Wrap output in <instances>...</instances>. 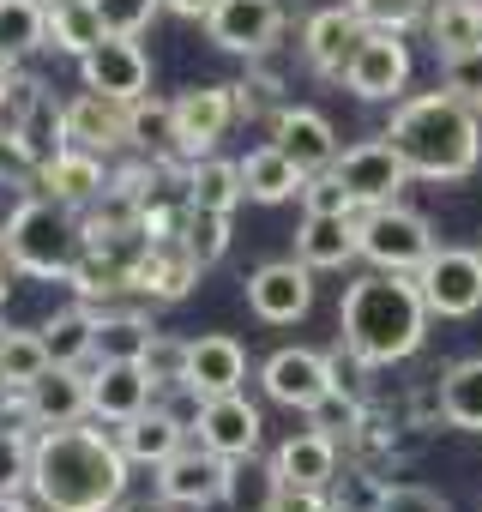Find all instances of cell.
<instances>
[{"mask_svg": "<svg viewBox=\"0 0 482 512\" xmlns=\"http://www.w3.org/2000/svg\"><path fill=\"white\" fill-rule=\"evenodd\" d=\"M187 380L217 398V392H241L248 380V350H241L229 332H205V338H187Z\"/></svg>", "mask_w": 482, "mask_h": 512, "instance_id": "d4e9b609", "label": "cell"}, {"mask_svg": "<svg viewBox=\"0 0 482 512\" xmlns=\"http://www.w3.org/2000/svg\"><path fill=\"white\" fill-rule=\"evenodd\" d=\"M362 37H368V25H362V13L350 7V0H344V7H320L302 25V55H308V67L320 79H344V67H350Z\"/></svg>", "mask_w": 482, "mask_h": 512, "instance_id": "2e32d148", "label": "cell"}, {"mask_svg": "<svg viewBox=\"0 0 482 512\" xmlns=\"http://www.w3.org/2000/svg\"><path fill=\"white\" fill-rule=\"evenodd\" d=\"M278 470L272 464H260L254 452L248 458H229V482H223V500L235 506V512H266L272 500H278Z\"/></svg>", "mask_w": 482, "mask_h": 512, "instance_id": "8d00e7d4", "label": "cell"}, {"mask_svg": "<svg viewBox=\"0 0 482 512\" xmlns=\"http://www.w3.org/2000/svg\"><path fill=\"white\" fill-rule=\"evenodd\" d=\"M145 374H151V386H157V392H163V386H175V380H187V338L157 332V338H151V350H145Z\"/></svg>", "mask_w": 482, "mask_h": 512, "instance_id": "f6af8a7d", "label": "cell"}, {"mask_svg": "<svg viewBox=\"0 0 482 512\" xmlns=\"http://www.w3.org/2000/svg\"><path fill=\"white\" fill-rule=\"evenodd\" d=\"M380 512H452V500H440V494L422 488V482H392Z\"/></svg>", "mask_w": 482, "mask_h": 512, "instance_id": "681fc988", "label": "cell"}, {"mask_svg": "<svg viewBox=\"0 0 482 512\" xmlns=\"http://www.w3.org/2000/svg\"><path fill=\"white\" fill-rule=\"evenodd\" d=\"M223 482H229V458L211 452L199 434L181 440V446L157 464V494H163L169 506H181V512H205V506H217V500H223Z\"/></svg>", "mask_w": 482, "mask_h": 512, "instance_id": "52a82bcc", "label": "cell"}, {"mask_svg": "<svg viewBox=\"0 0 482 512\" xmlns=\"http://www.w3.org/2000/svg\"><path fill=\"white\" fill-rule=\"evenodd\" d=\"M103 19H97V0H49V49L61 55H91L103 43Z\"/></svg>", "mask_w": 482, "mask_h": 512, "instance_id": "4dcf8cb0", "label": "cell"}, {"mask_svg": "<svg viewBox=\"0 0 482 512\" xmlns=\"http://www.w3.org/2000/svg\"><path fill=\"white\" fill-rule=\"evenodd\" d=\"M79 79H85V91L115 97V103L151 97V61H145L139 37H103L91 55H79Z\"/></svg>", "mask_w": 482, "mask_h": 512, "instance_id": "8fae6325", "label": "cell"}, {"mask_svg": "<svg viewBox=\"0 0 482 512\" xmlns=\"http://www.w3.org/2000/svg\"><path fill=\"white\" fill-rule=\"evenodd\" d=\"M248 308L266 326H296L314 308V266H302V260H266L248 278Z\"/></svg>", "mask_w": 482, "mask_h": 512, "instance_id": "9a60e30c", "label": "cell"}, {"mask_svg": "<svg viewBox=\"0 0 482 512\" xmlns=\"http://www.w3.org/2000/svg\"><path fill=\"white\" fill-rule=\"evenodd\" d=\"M416 290L434 320H470L482 308V253L476 247H434L416 272Z\"/></svg>", "mask_w": 482, "mask_h": 512, "instance_id": "8992f818", "label": "cell"}, {"mask_svg": "<svg viewBox=\"0 0 482 512\" xmlns=\"http://www.w3.org/2000/svg\"><path fill=\"white\" fill-rule=\"evenodd\" d=\"M31 416H37V428H73V422H85L91 416V374L55 362L43 380H31Z\"/></svg>", "mask_w": 482, "mask_h": 512, "instance_id": "cb8c5ba5", "label": "cell"}, {"mask_svg": "<svg viewBox=\"0 0 482 512\" xmlns=\"http://www.w3.org/2000/svg\"><path fill=\"white\" fill-rule=\"evenodd\" d=\"M157 13H163V0H97V19L109 37H145Z\"/></svg>", "mask_w": 482, "mask_h": 512, "instance_id": "60d3db41", "label": "cell"}, {"mask_svg": "<svg viewBox=\"0 0 482 512\" xmlns=\"http://www.w3.org/2000/svg\"><path fill=\"white\" fill-rule=\"evenodd\" d=\"M49 368H55V356H49L43 332H7L0 338V386H31Z\"/></svg>", "mask_w": 482, "mask_h": 512, "instance_id": "74e56055", "label": "cell"}, {"mask_svg": "<svg viewBox=\"0 0 482 512\" xmlns=\"http://www.w3.org/2000/svg\"><path fill=\"white\" fill-rule=\"evenodd\" d=\"M0 241H7L13 266H19L25 278H73L79 253H85V223L73 217V205H61V199H49V193H31V199L7 217Z\"/></svg>", "mask_w": 482, "mask_h": 512, "instance_id": "277c9868", "label": "cell"}, {"mask_svg": "<svg viewBox=\"0 0 482 512\" xmlns=\"http://www.w3.org/2000/svg\"><path fill=\"white\" fill-rule=\"evenodd\" d=\"M151 404H157V386H151L145 362H97V374H91V422L121 428Z\"/></svg>", "mask_w": 482, "mask_h": 512, "instance_id": "ac0fdd59", "label": "cell"}, {"mask_svg": "<svg viewBox=\"0 0 482 512\" xmlns=\"http://www.w3.org/2000/svg\"><path fill=\"white\" fill-rule=\"evenodd\" d=\"M13 139H19V151H25V163H31V169H37V163H49V157L67 145V103L43 97V103L13 127Z\"/></svg>", "mask_w": 482, "mask_h": 512, "instance_id": "d590c367", "label": "cell"}, {"mask_svg": "<svg viewBox=\"0 0 482 512\" xmlns=\"http://www.w3.org/2000/svg\"><path fill=\"white\" fill-rule=\"evenodd\" d=\"M0 512H31V506H25L19 494H0Z\"/></svg>", "mask_w": 482, "mask_h": 512, "instance_id": "6f0895ef", "label": "cell"}, {"mask_svg": "<svg viewBox=\"0 0 482 512\" xmlns=\"http://www.w3.org/2000/svg\"><path fill=\"white\" fill-rule=\"evenodd\" d=\"M302 169L266 139V145H254L248 157H241V193H248L254 205H284V199H302Z\"/></svg>", "mask_w": 482, "mask_h": 512, "instance_id": "484cf974", "label": "cell"}, {"mask_svg": "<svg viewBox=\"0 0 482 512\" xmlns=\"http://www.w3.org/2000/svg\"><path fill=\"white\" fill-rule=\"evenodd\" d=\"M19 79V55H7V49H0V97H7V85Z\"/></svg>", "mask_w": 482, "mask_h": 512, "instance_id": "9f6ffc18", "label": "cell"}, {"mask_svg": "<svg viewBox=\"0 0 482 512\" xmlns=\"http://www.w3.org/2000/svg\"><path fill=\"white\" fill-rule=\"evenodd\" d=\"M302 205H308V211H338V217H356V211H362V205H356V193L338 181V169L308 175V181H302Z\"/></svg>", "mask_w": 482, "mask_h": 512, "instance_id": "ee69618b", "label": "cell"}, {"mask_svg": "<svg viewBox=\"0 0 482 512\" xmlns=\"http://www.w3.org/2000/svg\"><path fill=\"white\" fill-rule=\"evenodd\" d=\"M266 512H326V494H320V488H290V482H284L278 500H272Z\"/></svg>", "mask_w": 482, "mask_h": 512, "instance_id": "f907efd6", "label": "cell"}, {"mask_svg": "<svg viewBox=\"0 0 482 512\" xmlns=\"http://www.w3.org/2000/svg\"><path fill=\"white\" fill-rule=\"evenodd\" d=\"M235 109L241 115H278L284 109V79L278 73H248L235 85Z\"/></svg>", "mask_w": 482, "mask_h": 512, "instance_id": "7dc6e473", "label": "cell"}, {"mask_svg": "<svg viewBox=\"0 0 482 512\" xmlns=\"http://www.w3.org/2000/svg\"><path fill=\"white\" fill-rule=\"evenodd\" d=\"M0 49L19 61L49 49V0H0Z\"/></svg>", "mask_w": 482, "mask_h": 512, "instance_id": "e575fe53", "label": "cell"}, {"mask_svg": "<svg viewBox=\"0 0 482 512\" xmlns=\"http://www.w3.org/2000/svg\"><path fill=\"white\" fill-rule=\"evenodd\" d=\"M133 458L115 428H37L31 440V494L43 512H115L127 500Z\"/></svg>", "mask_w": 482, "mask_h": 512, "instance_id": "6da1fadb", "label": "cell"}, {"mask_svg": "<svg viewBox=\"0 0 482 512\" xmlns=\"http://www.w3.org/2000/svg\"><path fill=\"white\" fill-rule=\"evenodd\" d=\"M386 476L380 470H368V464H356V470H344V476H332V488H326V500L338 506V512H380L386 506Z\"/></svg>", "mask_w": 482, "mask_h": 512, "instance_id": "f35d334b", "label": "cell"}, {"mask_svg": "<svg viewBox=\"0 0 482 512\" xmlns=\"http://www.w3.org/2000/svg\"><path fill=\"white\" fill-rule=\"evenodd\" d=\"M428 320L434 314L410 272H368L344 290V308H338V332L368 368H392L416 356L428 338Z\"/></svg>", "mask_w": 482, "mask_h": 512, "instance_id": "3957f363", "label": "cell"}, {"mask_svg": "<svg viewBox=\"0 0 482 512\" xmlns=\"http://www.w3.org/2000/svg\"><path fill=\"white\" fill-rule=\"evenodd\" d=\"M0 338H7V326H0Z\"/></svg>", "mask_w": 482, "mask_h": 512, "instance_id": "91938a15", "label": "cell"}, {"mask_svg": "<svg viewBox=\"0 0 482 512\" xmlns=\"http://www.w3.org/2000/svg\"><path fill=\"white\" fill-rule=\"evenodd\" d=\"M115 440H121V452H127L133 464H151V470H157V464L187 440V428H181L163 404H151V410H139L133 422H121V428H115Z\"/></svg>", "mask_w": 482, "mask_h": 512, "instance_id": "83f0119b", "label": "cell"}, {"mask_svg": "<svg viewBox=\"0 0 482 512\" xmlns=\"http://www.w3.org/2000/svg\"><path fill=\"white\" fill-rule=\"evenodd\" d=\"M440 422L458 434H482V356H464L440 374Z\"/></svg>", "mask_w": 482, "mask_h": 512, "instance_id": "f1b7e54d", "label": "cell"}, {"mask_svg": "<svg viewBox=\"0 0 482 512\" xmlns=\"http://www.w3.org/2000/svg\"><path fill=\"white\" fill-rule=\"evenodd\" d=\"M410 85V49H404V31H374L356 43L350 67H344V91L362 97V103H392L398 91Z\"/></svg>", "mask_w": 482, "mask_h": 512, "instance_id": "9c48e42d", "label": "cell"}, {"mask_svg": "<svg viewBox=\"0 0 482 512\" xmlns=\"http://www.w3.org/2000/svg\"><path fill=\"white\" fill-rule=\"evenodd\" d=\"M181 241L193 247V260H199V266H217L223 253H229V211H205V205H187Z\"/></svg>", "mask_w": 482, "mask_h": 512, "instance_id": "ab89813d", "label": "cell"}, {"mask_svg": "<svg viewBox=\"0 0 482 512\" xmlns=\"http://www.w3.org/2000/svg\"><path fill=\"white\" fill-rule=\"evenodd\" d=\"M272 145H278L302 175H320V169L338 163V133H332V121H326L320 109H302V103H284V109L272 115Z\"/></svg>", "mask_w": 482, "mask_h": 512, "instance_id": "e0dca14e", "label": "cell"}, {"mask_svg": "<svg viewBox=\"0 0 482 512\" xmlns=\"http://www.w3.org/2000/svg\"><path fill=\"white\" fill-rule=\"evenodd\" d=\"M13 272H19V266H13V253H7V241H0V302H7V290H13Z\"/></svg>", "mask_w": 482, "mask_h": 512, "instance_id": "db71d44e", "label": "cell"}, {"mask_svg": "<svg viewBox=\"0 0 482 512\" xmlns=\"http://www.w3.org/2000/svg\"><path fill=\"white\" fill-rule=\"evenodd\" d=\"M127 145H133L139 157H151V163H181V151H175V103L139 97V103H133Z\"/></svg>", "mask_w": 482, "mask_h": 512, "instance_id": "836d02e7", "label": "cell"}, {"mask_svg": "<svg viewBox=\"0 0 482 512\" xmlns=\"http://www.w3.org/2000/svg\"><path fill=\"white\" fill-rule=\"evenodd\" d=\"M31 175H37V193L61 199V205H73V211H85V205L109 187L103 157H97V151H85V145H61V151H55L49 163H37Z\"/></svg>", "mask_w": 482, "mask_h": 512, "instance_id": "ffe728a7", "label": "cell"}, {"mask_svg": "<svg viewBox=\"0 0 482 512\" xmlns=\"http://www.w3.org/2000/svg\"><path fill=\"white\" fill-rule=\"evenodd\" d=\"M392 151L404 157L410 181H464L482 163V121L470 103H458L452 91H422L404 97L392 109L386 127Z\"/></svg>", "mask_w": 482, "mask_h": 512, "instance_id": "7a4b0ae2", "label": "cell"}, {"mask_svg": "<svg viewBox=\"0 0 482 512\" xmlns=\"http://www.w3.org/2000/svg\"><path fill=\"white\" fill-rule=\"evenodd\" d=\"M199 272H205V266L193 260V247H187L181 235H169V241H145V247H139V260H133V278H127V296L169 308V302H187V296H193Z\"/></svg>", "mask_w": 482, "mask_h": 512, "instance_id": "30bf717a", "label": "cell"}, {"mask_svg": "<svg viewBox=\"0 0 482 512\" xmlns=\"http://www.w3.org/2000/svg\"><path fill=\"white\" fill-rule=\"evenodd\" d=\"M296 260L314 272H344L350 260H362V241H356V217L338 211H308L296 229Z\"/></svg>", "mask_w": 482, "mask_h": 512, "instance_id": "603a6c76", "label": "cell"}, {"mask_svg": "<svg viewBox=\"0 0 482 512\" xmlns=\"http://www.w3.org/2000/svg\"><path fill=\"white\" fill-rule=\"evenodd\" d=\"M350 7H356L362 25H374V31H410V25L428 19L434 0H350Z\"/></svg>", "mask_w": 482, "mask_h": 512, "instance_id": "b9f144b4", "label": "cell"}, {"mask_svg": "<svg viewBox=\"0 0 482 512\" xmlns=\"http://www.w3.org/2000/svg\"><path fill=\"white\" fill-rule=\"evenodd\" d=\"M187 199L193 205H205V211H235L241 199V163H229V157H193L187 163Z\"/></svg>", "mask_w": 482, "mask_h": 512, "instance_id": "d6a6232c", "label": "cell"}, {"mask_svg": "<svg viewBox=\"0 0 482 512\" xmlns=\"http://www.w3.org/2000/svg\"><path fill=\"white\" fill-rule=\"evenodd\" d=\"M260 386H266V398L272 404H290V410H314L326 392H338V380H332V356H320V350H272L266 356V368H260Z\"/></svg>", "mask_w": 482, "mask_h": 512, "instance_id": "5bb4252c", "label": "cell"}, {"mask_svg": "<svg viewBox=\"0 0 482 512\" xmlns=\"http://www.w3.org/2000/svg\"><path fill=\"white\" fill-rule=\"evenodd\" d=\"M338 434H326V428H302V434H290L278 452H272V470H278V482H290V488H332V476H338Z\"/></svg>", "mask_w": 482, "mask_h": 512, "instance_id": "44dd1931", "label": "cell"}, {"mask_svg": "<svg viewBox=\"0 0 482 512\" xmlns=\"http://www.w3.org/2000/svg\"><path fill=\"white\" fill-rule=\"evenodd\" d=\"M235 121H241L235 85H199V91L175 97V151H181V163L211 157V145H217Z\"/></svg>", "mask_w": 482, "mask_h": 512, "instance_id": "7c38bea8", "label": "cell"}, {"mask_svg": "<svg viewBox=\"0 0 482 512\" xmlns=\"http://www.w3.org/2000/svg\"><path fill=\"white\" fill-rule=\"evenodd\" d=\"M217 7V0H163V13H175V19H205Z\"/></svg>", "mask_w": 482, "mask_h": 512, "instance_id": "f5cc1de1", "label": "cell"}, {"mask_svg": "<svg viewBox=\"0 0 482 512\" xmlns=\"http://www.w3.org/2000/svg\"><path fill=\"white\" fill-rule=\"evenodd\" d=\"M338 181L356 193V205L368 211V205H392L398 193H404V181H410V169H404V157L392 151V139L380 133V139H362V145H350V151H338Z\"/></svg>", "mask_w": 482, "mask_h": 512, "instance_id": "4fadbf2b", "label": "cell"}, {"mask_svg": "<svg viewBox=\"0 0 482 512\" xmlns=\"http://www.w3.org/2000/svg\"><path fill=\"white\" fill-rule=\"evenodd\" d=\"M43 97H49V85H43L37 73H19V79L7 85V97H0V127H19Z\"/></svg>", "mask_w": 482, "mask_h": 512, "instance_id": "c3c4849f", "label": "cell"}, {"mask_svg": "<svg viewBox=\"0 0 482 512\" xmlns=\"http://www.w3.org/2000/svg\"><path fill=\"white\" fill-rule=\"evenodd\" d=\"M151 338H157V326H151L145 314H133V308H103V314H97V350H91V362H145Z\"/></svg>", "mask_w": 482, "mask_h": 512, "instance_id": "f546056e", "label": "cell"}, {"mask_svg": "<svg viewBox=\"0 0 482 512\" xmlns=\"http://www.w3.org/2000/svg\"><path fill=\"white\" fill-rule=\"evenodd\" d=\"M260 428H266L260 404H248L241 392H217V398H205L193 434L223 458H248V452H260Z\"/></svg>", "mask_w": 482, "mask_h": 512, "instance_id": "d6986e66", "label": "cell"}, {"mask_svg": "<svg viewBox=\"0 0 482 512\" xmlns=\"http://www.w3.org/2000/svg\"><path fill=\"white\" fill-rule=\"evenodd\" d=\"M356 241H362V260L374 272H410V278L428 266V253H434L428 217L410 211V205H398V199L356 211Z\"/></svg>", "mask_w": 482, "mask_h": 512, "instance_id": "5b68a950", "label": "cell"}, {"mask_svg": "<svg viewBox=\"0 0 482 512\" xmlns=\"http://www.w3.org/2000/svg\"><path fill=\"white\" fill-rule=\"evenodd\" d=\"M37 332H43L49 356H55V362H67V368H85V362H91V350H97V314H91V302L61 308V314H55V320H43Z\"/></svg>", "mask_w": 482, "mask_h": 512, "instance_id": "1f68e13d", "label": "cell"}, {"mask_svg": "<svg viewBox=\"0 0 482 512\" xmlns=\"http://www.w3.org/2000/svg\"><path fill=\"white\" fill-rule=\"evenodd\" d=\"M31 488V434L0 422V494Z\"/></svg>", "mask_w": 482, "mask_h": 512, "instance_id": "7bdbcfd3", "label": "cell"}, {"mask_svg": "<svg viewBox=\"0 0 482 512\" xmlns=\"http://www.w3.org/2000/svg\"><path fill=\"white\" fill-rule=\"evenodd\" d=\"M127 127H133V103L97 97V91H85V97L67 103V145H85V151L109 157V151L127 145Z\"/></svg>", "mask_w": 482, "mask_h": 512, "instance_id": "7402d4cb", "label": "cell"}, {"mask_svg": "<svg viewBox=\"0 0 482 512\" xmlns=\"http://www.w3.org/2000/svg\"><path fill=\"white\" fill-rule=\"evenodd\" d=\"M13 169H31V163H25V151H19L13 127H0V175H13Z\"/></svg>", "mask_w": 482, "mask_h": 512, "instance_id": "816d5d0a", "label": "cell"}, {"mask_svg": "<svg viewBox=\"0 0 482 512\" xmlns=\"http://www.w3.org/2000/svg\"><path fill=\"white\" fill-rule=\"evenodd\" d=\"M205 37L223 55H272V43L284 37V0H217L205 13Z\"/></svg>", "mask_w": 482, "mask_h": 512, "instance_id": "ba28073f", "label": "cell"}, {"mask_svg": "<svg viewBox=\"0 0 482 512\" xmlns=\"http://www.w3.org/2000/svg\"><path fill=\"white\" fill-rule=\"evenodd\" d=\"M422 25H428V43H434L440 61L476 55L482 49V0H434Z\"/></svg>", "mask_w": 482, "mask_h": 512, "instance_id": "4316f807", "label": "cell"}, {"mask_svg": "<svg viewBox=\"0 0 482 512\" xmlns=\"http://www.w3.org/2000/svg\"><path fill=\"white\" fill-rule=\"evenodd\" d=\"M115 512H181V506H169V500H163V494H157V506H151V500H121V506H115Z\"/></svg>", "mask_w": 482, "mask_h": 512, "instance_id": "11a10c76", "label": "cell"}, {"mask_svg": "<svg viewBox=\"0 0 482 512\" xmlns=\"http://www.w3.org/2000/svg\"><path fill=\"white\" fill-rule=\"evenodd\" d=\"M440 91H452L458 103L482 109V49H476V55H452V61H440Z\"/></svg>", "mask_w": 482, "mask_h": 512, "instance_id": "bcb514c9", "label": "cell"}, {"mask_svg": "<svg viewBox=\"0 0 482 512\" xmlns=\"http://www.w3.org/2000/svg\"><path fill=\"white\" fill-rule=\"evenodd\" d=\"M326 512H338V506H332V500H326Z\"/></svg>", "mask_w": 482, "mask_h": 512, "instance_id": "680465c9", "label": "cell"}]
</instances>
